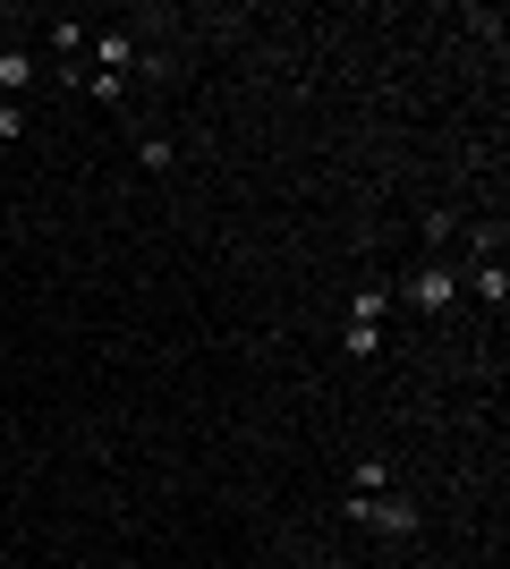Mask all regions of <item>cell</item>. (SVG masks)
Segmentation results:
<instances>
[{
	"label": "cell",
	"mask_w": 510,
	"mask_h": 569,
	"mask_svg": "<svg viewBox=\"0 0 510 569\" xmlns=\"http://www.w3.org/2000/svg\"><path fill=\"white\" fill-rule=\"evenodd\" d=\"M340 519L366 527V536H383V545H409L417 527H426V510L400 501V493H349V501H340Z\"/></svg>",
	"instance_id": "cell-1"
},
{
	"label": "cell",
	"mask_w": 510,
	"mask_h": 569,
	"mask_svg": "<svg viewBox=\"0 0 510 569\" xmlns=\"http://www.w3.org/2000/svg\"><path fill=\"white\" fill-rule=\"evenodd\" d=\"M391 298H400L409 315H426V323H442V315L460 307V263H417V272L391 289Z\"/></svg>",
	"instance_id": "cell-2"
},
{
	"label": "cell",
	"mask_w": 510,
	"mask_h": 569,
	"mask_svg": "<svg viewBox=\"0 0 510 569\" xmlns=\"http://www.w3.org/2000/svg\"><path fill=\"white\" fill-rule=\"evenodd\" d=\"M34 86H43V60L26 43H0V102H26Z\"/></svg>",
	"instance_id": "cell-3"
},
{
	"label": "cell",
	"mask_w": 510,
	"mask_h": 569,
	"mask_svg": "<svg viewBox=\"0 0 510 569\" xmlns=\"http://www.w3.org/2000/svg\"><path fill=\"white\" fill-rule=\"evenodd\" d=\"M391 307H400V298H391V281H366L358 298H349V323H391Z\"/></svg>",
	"instance_id": "cell-4"
},
{
	"label": "cell",
	"mask_w": 510,
	"mask_h": 569,
	"mask_svg": "<svg viewBox=\"0 0 510 569\" xmlns=\"http://www.w3.org/2000/svg\"><path fill=\"white\" fill-rule=\"evenodd\" d=\"M137 162H146L153 179H170V170H179V144H170L162 128H137Z\"/></svg>",
	"instance_id": "cell-5"
},
{
	"label": "cell",
	"mask_w": 510,
	"mask_h": 569,
	"mask_svg": "<svg viewBox=\"0 0 510 569\" xmlns=\"http://www.w3.org/2000/svg\"><path fill=\"white\" fill-rule=\"evenodd\" d=\"M340 349L358 357V366H374V357L391 349V332H383V323H349V332H340Z\"/></svg>",
	"instance_id": "cell-6"
},
{
	"label": "cell",
	"mask_w": 510,
	"mask_h": 569,
	"mask_svg": "<svg viewBox=\"0 0 510 569\" xmlns=\"http://www.w3.org/2000/svg\"><path fill=\"white\" fill-rule=\"evenodd\" d=\"M468 281H477V298L502 315V298H510V272H502V263H468Z\"/></svg>",
	"instance_id": "cell-7"
},
{
	"label": "cell",
	"mask_w": 510,
	"mask_h": 569,
	"mask_svg": "<svg viewBox=\"0 0 510 569\" xmlns=\"http://www.w3.org/2000/svg\"><path fill=\"white\" fill-rule=\"evenodd\" d=\"M468 263H502V221H477V230H468Z\"/></svg>",
	"instance_id": "cell-8"
},
{
	"label": "cell",
	"mask_w": 510,
	"mask_h": 569,
	"mask_svg": "<svg viewBox=\"0 0 510 569\" xmlns=\"http://www.w3.org/2000/svg\"><path fill=\"white\" fill-rule=\"evenodd\" d=\"M349 493H391V459H358V468H349Z\"/></svg>",
	"instance_id": "cell-9"
},
{
	"label": "cell",
	"mask_w": 510,
	"mask_h": 569,
	"mask_svg": "<svg viewBox=\"0 0 510 569\" xmlns=\"http://www.w3.org/2000/svg\"><path fill=\"white\" fill-rule=\"evenodd\" d=\"M26 128H34V111H26V102H0V144H18Z\"/></svg>",
	"instance_id": "cell-10"
}]
</instances>
